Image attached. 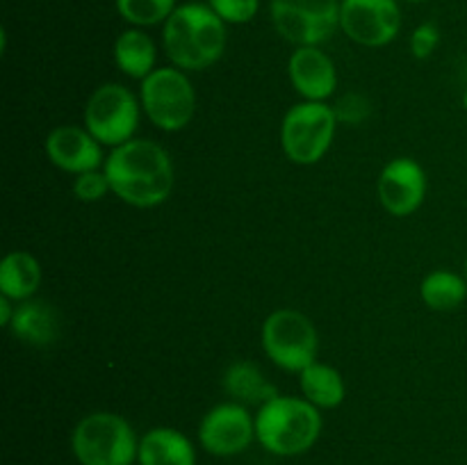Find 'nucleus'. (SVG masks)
<instances>
[{
	"mask_svg": "<svg viewBox=\"0 0 467 465\" xmlns=\"http://www.w3.org/2000/svg\"><path fill=\"white\" fill-rule=\"evenodd\" d=\"M401 3H427V0H401Z\"/></svg>",
	"mask_w": 467,
	"mask_h": 465,
	"instance_id": "cd10ccee",
	"label": "nucleus"
},
{
	"mask_svg": "<svg viewBox=\"0 0 467 465\" xmlns=\"http://www.w3.org/2000/svg\"><path fill=\"white\" fill-rule=\"evenodd\" d=\"M41 285V264L30 251H9L0 263V294L14 304L35 299Z\"/></svg>",
	"mask_w": 467,
	"mask_h": 465,
	"instance_id": "a211bd4d",
	"label": "nucleus"
},
{
	"mask_svg": "<svg viewBox=\"0 0 467 465\" xmlns=\"http://www.w3.org/2000/svg\"><path fill=\"white\" fill-rule=\"evenodd\" d=\"M140 438L123 415L96 410L73 427L71 451L80 465L137 463Z\"/></svg>",
	"mask_w": 467,
	"mask_h": 465,
	"instance_id": "20e7f679",
	"label": "nucleus"
},
{
	"mask_svg": "<svg viewBox=\"0 0 467 465\" xmlns=\"http://www.w3.org/2000/svg\"><path fill=\"white\" fill-rule=\"evenodd\" d=\"M14 313H16V305H14V301L0 294V324H3L5 328H9V324H12Z\"/></svg>",
	"mask_w": 467,
	"mask_h": 465,
	"instance_id": "a878e982",
	"label": "nucleus"
},
{
	"mask_svg": "<svg viewBox=\"0 0 467 465\" xmlns=\"http://www.w3.org/2000/svg\"><path fill=\"white\" fill-rule=\"evenodd\" d=\"M46 155L50 164L62 171L80 176L85 171L103 169V144L85 126H57L46 137Z\"/></svg>",
	"mask_w": 467,
	"mask_h": 465,
	"instance_id": "ddd939ff",
	"label": "nucleus"
},
{
	"mask_svg": "<svg viewBox=\"0 0 467 465\" xmlns=\"http://www.w3.org/2000/svg\"><path fill=\"white\" fill-rule=\"evenodd\" d=\"M141 112V100L128 87L105 82L91 91L82 112V126L103 146L117 149L135 140Z\"/></svg>",
	"mask_w": 467,
	"mask_h": 465,
	"instance_id": "6e6552de",
	"label": "nucleus"
},
{
	"mask_svg": "<svg viewBox=\"0 0 467 465\" xmlns=\"http://www.w3.org/2000/svg\"><path fill=\"white\" fill-rule=\"evenodd\" d=\"M465 281H467V260H465Z\"/></svg>",
	"mask_w": 467,
	"mask_h": 465,
	"instance_id": "c85d7f7f",
	"label": "nucleus"
},
{
	"mask_svg": "<svg viewBox=\"0 0 467 465\" xmlns=\"http://www.w3.org/2000/svg\"><path fill=\"white\" fill-rule=\"evenodd\" d=\"M299 386L301 397H306L319 410L337 408L347 399L345 377L336 367L319 360H315L299 374Z\"/></svg>",
	"mask_w": 467,
	"mask_h": 465,
	"instance_id": "6ab92c4d",
	"label": "nucleus"
},
{
	"mask_svg": "<svg viewBox=\"0 0 467 465\" xmlns=\"http://www.w3.org/2000/svg\"><path fill=\"white\" fill-rule=\"evenodd\" d=\"M267 358L283 372L301 374L317 360L319 336L308 315L292 308H278L263 322L260 331Z\"/></svg>",
	"mask_w": 467,
	"mask_h": 465,
	"instance_id": "0eeeda50",
	"label": "nucleus"
},
{
	"mask_svg": "<svg viewBox=\"0 0 467 465\" xmlns=\"http://www.w3.org/2000/svg\"><path fill=\"white\" fill-rule=\"evenodd\" d=\"M463 108H465V112H467V87H465V91H463Z\"/></svg>",
	"mask_w": 467,
	"mask_h": 465,
	"instance_id": "bb28decb",
	"label": "nucleus"
},
{
	"mask_svg": "<svg viewBox=\"0 0 467 465\" xmlns=\"http://www.w3.org/2000/svg\"><path fill=\"white\" fill-rule=\"evenodd\" d=\"M340 30L365 48L392 44L401 30L400 0H340Z\"/></svg>",
	"mask_w": 467,
	"mask_h": 465,
	"instance_id": "9d476101",
	"label": "nucleus"
},
{
	"mask_svg": "<svg viewBox=\"0 0 467 465\" xmlns=\"http://www.w3.org/2000/svg\"><path fill=\"white\" fill-rule=\"evenodd\" d=\"M178 0H117V12L132 27H153L167 23Z\"/></svg>",
	"mask_w": 467,
	"mask_h": 465,
	"instance_id": "4be33fe9",
	"label": "nucleus"
},
{
	"mask_svg": "<svg viewBox=\"0 0 467 465\" xmlns=\"http://www.w3.org/2000/svg\"><path fill=\"white\" fill-rule=\"evenodd\" d=\"M324 419L306 397L276 395L255 410V440L274 456H301L322 436Z\"/></svg>",
	"mask_w": 467,
	"mask_h": 465,
	"instance_id": "7ed1b4c3",
	"label": "nucleus"
},
{
	"mask_svg": "<svg viewBox=\"0 0 467 465\" xmlns=\"http://www.w3.org/2000/svg\"><path fill=\"white\" fill-rule=\"evenodd\" d=\"M420 296L429 308L438 313L456 310L467 296V281L451 269H433L420 283Z\"/></svg>",
	"mask_w": 467,
	"mask_h": 465,
	"instance_id": "412c9836",
	"label": "nucleus"
},
{
	"mask_svg": "<svg viewBox=\"0 0 467 465\" xmlns=\"http://www.w3.org/2000/svg\"><path fill=\"white\" fill-rule=\"evenodd\" d=\"M162 46L171 67L203 71L217 64L226 50V23L210 5H178L164 23Z\"/></svg>",
	"mask_w": 467,
	"mask_h": 465,
	"instance_id": "f03ea898",
	"label": "nucleus"
},
{
	"mask_svg": "<svg viewBox=\"0 0 467 465\" xmlns=\"http://www.w3.org/2000/svg\"><path fill=\"white\" fill-rule=\"evenodd\" d=\"M269 16L296 48L322 46L340 27V0H269Z\"/></svg>",
	"mask_w": 467,
	"mask_h": 465,
	"instance_id": "1a4fd4ad",
	"label": "nucleus"
},
{
	"mask_svg": "<svg viewBox=\"0 0 467 465\" xmlns=\"http://www.w3.org/2000/svg\"><path fill=\"white\" fill-rule=\"evenodd\" d=\"M9 331L16 340L30 346H48L59 336V315L48 301L27 299L16 305Z\"/></svg>",
	"mask_w": 467,
	"mask_h": 465,
	"instance_id": "dca6fc26",
	"label": "nucleus"
},
{
	"mask_svg": "<svg viewBox=\"0 0 467 465\" xmlns=\"http://www.w3.org/2000/svg\"><path fill=\"white\" fill-rule=\"evenodd\" d=\"M108 191H112V187H109V181L103 169L85 171L80 176H76V181H73V194L82 203H96V201L105 199Z\"/></svg>",
	"mask_w": 467,
	"mask_h": 465,
	"instance_id": "5701e85b",
	"label": "nucleus"
},
{
	"mask_svg": "<svg viewBox=\"0 0 467 465\" xmlns=\"http://www.w3.org/2000/svg\"><path fill=\"white\" fill-rule=\"evenodd\" d=\"M223 390L233 401H240L244 406H263L272 397H276V388L265 378L260 367H255L249 360H237L223 374Z\"/></svg>",
	"mask_w": 467,
	"mask_h": 465,
	"instance_id": "aec40b11",
	"label": "nucleus"
},
{
	"mask_svg": "<svg viewBox=\"0 0 467 465\" xmlns=\"http://www.w3.org/2000/svg\"><path fill=\"white\" fill-rule=\"evenodd\" d=\"M287 76L304 100L327 103L337 87V71L333 59L319 46H299L287 59Z\"/></svg>",
	"mask_w": 467,
	"mask_h": 465,
	"instance_id": "4468645a",
	"label": "nucleus"
},
{
	"mask_svg": "<svg viewBox=\"0 0 467 465\" xmlns=\"http://www.w3.org/2000/svg\"><path fill=\"white\" fill-rule=\"evenodd\" d=\"M255 440V415L240 401L213 406L199 422V442L208 454L237 456Z\"/></svg>",
	"mask_w": 467,
	"mask_h": 465,
	"instance_id": "9b49d317",
	"label": "nucleus"
},
{
	"mask_svg": "<svg viewBox=\"0 0 467 465\" xmlns=\"http://www.w3.org/2000/svg\"><path fill=\"white\" fill-rule=\"evenodd\" d=\"M336 109L322 100L292 105L281 121V146L290 162L310 167L328 153L337 130Z\"/></svg>",
	"mask_w": 467,
	"mask_h": 465,
	"instance_id": "39448f33",
	"label": "nucleus"
},
{
	"mask_svg": "<svg viewBox=\"0 0 467 465\" xmlns=\"http://www.w3.org/2000/svg\"><path fill=\"white\" fill-rule=\"evenodd\" d=\"M103 171L112 194L132 208H158L171 196L176 182L169 150L140 137L109 150Z\"/></svg>",
	"mask_w": 467,
	"mask_h": 465,
	"instance_id": "f257e3e1",
	"label": "nucleus"
},
{
	"mask_svg": "<svg viewBox=\"0 0 467 465\" xmlns=\"http://www.w3.org/2000/svg\"><path fill=\"white\" fill-rule=\"evenodd\" d=\"M377 194L383 210L392 217H410L427 196V173L413 158H395L381 169Z\"/></svg>",
	"mask_w": 467,
	"mask_h": 465,
	"instance_id": "f8f14e48",
	"label": "nucleus"
},
{
	"mask_svg": "<svg viewBox=\"0 0 467 465\" xmlns=\"http://www.w3.org/2000/svg\"><path fill=\"white\" fill-rule=\"evenodd\" d=\"M441 44V30L433 23H422L410 35V53L415 59H429Z\"/></svg>",
	"mask_w": 467,
	"mask_h": 465,
	"instance_id": "393cba45",
	"label": "nucleus"
},
{
	"mask_svg": "<svg viewBox=\"0 0 467 465\" xmlns=\"http://www.w3.org/2000/svg\"><path fill=\"white\" fill-rule=\"evenodd\" d=\"M155 62H158V48L144 27H128L114 41V64L123 76L141 82L158 68Z\"/></svg>",
	"mask_w": 467,
	"mask_h": 465,
	"instance_id": "f3484780",
	"label": "nucleus"
},
{
	"mask_svg": "<svg viewBox=\"0 0 467 465\" xmlns=\"http://www.w3.org/2000/svg\"><path fill=\"white\" fill-rule=\"evenodd\" d=\"M140 100L146 119L158 130L178 132L192 123L196 114V89L187 71L176 67H158L140 82Z\"/></svg>",
	"mask_w": 467,
	"mask_h": 465,
	"instance_id": "423d86ee",
	"label": "nucleus"
},
{
	"mask_svg": "<svg viewBox=\"0 0 467 465\" xmlns=\"http://www.w3.org/2000/svg\"><path fill=\"white\" fill-rule=\"evenodd\" d=\"M140 465H196V447L173 427H155L140 438Z\"/></svg>",
	"mask_w": 467,
	"mask_h": 465,
	"instance_id": "2eb2a0df",
	"label": "nucleus"
},
{
	"mask_svg": "<svg viewBox=\"0 0 467 465\" xmlns=\"http://www.w3.org/2000/svg\"><path fill=\"white\" fill-rule=\"evenodd\" d=\"M208 5L223 23L233 26L254 21L260 9V0H208Z\"/></svg>",
	"mask_w": 467,
	"mask_h": 465,
	"instance_id": "b1692460",
	"label": "nucleus"
}]
</instances>
